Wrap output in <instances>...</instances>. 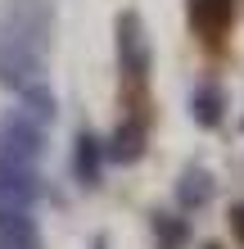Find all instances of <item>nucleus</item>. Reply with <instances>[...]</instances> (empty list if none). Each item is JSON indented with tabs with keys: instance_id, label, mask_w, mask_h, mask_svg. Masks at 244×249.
<instances>
[{
	"instance_id": "f257e3e1",
	"label": "nucleus",
	"mask_w": 244,
	"mask_h": 249,
	"mask_svg": "<svg viewBox=\"0 0 244 249\" xmlns=\"http://www.w3.org/2000/svg\"><path fill=\"white\" fill-rule=\"evenodd\" d=\"M231 0H195L190 5V18L199 27V36L208 41V46H217V41L226 36V27H231Z\"/></svg>"
},
{
	"instance_id": "f03ea898",
	"label": "nucleus",
	"mask_w": 244,
	"mask_h": 249,
	"mask_svg": "<svg viewBox=\"0 0 244 249\" xmlns=\"http://www.w3.org/2000/svg\"><path fill=\"white\" fill-rule=\"evenodd\" d=\"M222 113H226V95H222V86H217V82H204V86H199V95H195V118L204 123V127H217V123H222Z\"/></svg>"
},
{
	"instance_id": "7ed1b4c3",
	"label": "nucleus",
	"mask_w": 244,
	"mask_h": 249,
	"mask_svg": "<svg viewBox=\"0 0 244 249\" xmlns=\"http://www.w3.org/2000/svg\"><path fill=\"white\" fill-rule=\"evenodd\" d=\"M208 195H212V181H208L204 168H190V172L181 177V186H177V199L185 204V209H199Z\"/></svg>"
},
{
	"instance_id": "20e7f679",
	"label": "nucleus",
	"mask_w": 244,
	"mask_h": 249,
	"mask_svg": "<svg viewBox=\"0 0 244 249\" xmlns=\"http://www.w3.org/2000/svg\"><path fill=\"white\" fill-rule=\"evenodd\" d=\"M231 227H235V236L244 240V204H235V213H231Z\"/></svg>"
}]
</instances>
